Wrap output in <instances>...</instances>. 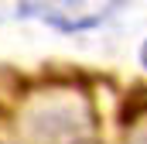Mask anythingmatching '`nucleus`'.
Here are the masks:
<instances>
[{"instance_id": "nucleus-1", "label": "nucleus", "mask_w": 147, "mask_h": 144, "mask_svg": "<svg viewBox=\"0 0 147 144\" xmlns=\"http://www.w3.org/2000/svg\"><path fill=\"white\" fill-rule=\"evenodd\" d=\"M24 14H34L45 24H55L58 31H86V28H96L106 14V10H92V3H24Z\"/></svg>"}, {"instance_id": "nucleus-2", "label": "nucleus", "mask_w": 147, "mask_h": 144, "mask_svg": "<svg viewBox=\"0 0 147 144\" xmlns=\"http://www.w3.org/2000/svg\"><path fill=\"white\" fill-rule=\"evenodd\" d=\"M140 58H144V69H147V41L140 45Z\"/></svg>"}]
</instances>
